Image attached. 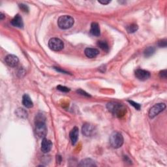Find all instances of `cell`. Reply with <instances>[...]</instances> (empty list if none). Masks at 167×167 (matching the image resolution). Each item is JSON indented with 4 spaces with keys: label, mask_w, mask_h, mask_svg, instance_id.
<instances>
[{
    "label": "cell",
    "mask_w": 167,
    "mask_h": 167,
    "mask_svg": "<svg viewBox=\"0 0 167 167\" xmlns=\"http://www.w3.org/2000/svg\"><path fill=\"white\" fill-rule=\"evenodd\" d=\"M45 117L42 114H38L35 117V132L39 138H44L47 134V127L45 123Z\"/></svg>",
    "instance_id": "1"
},
{
    "label": "cell",
    "mask_w": 167,
    "mask_h": 167,
    "mask_svg": "<svg viewBox=\"0 0 167 167\" xmlns=\"http://www.w3.org/2000/svg\"><path fill=\"white\" fill-rule=\"evenodd\" d=\"M106 108L115 116L117 118H122L127 112L126 107L117 102H110L106 105Z\"/></svg>",
    "instance_id": "2"
},
{
    "label": "cell",
    "mask_w": 167,
    "mask_h": 167,
    "mask_svg": "<svg viewBox=\"0 0 167 167\" xmlns=\"http://www.w3.org/2000/svg\"><path fill=\"white\" fill-rule=\"evenodd\" d=\"M75 20L74 18L69 15L61 16L58 20V24L59 28L62 30H67L71 28L74 25Z\"/></svg>",
    "instance_id": "3"
},
{
    "label": "cell",
    "mask_w": 167,
    "mask_h": 167,
    "mask_svg": "<svg viewBox=\"0 0 167 167\" xmlns=\"http://www.w3.org/2000/svg\"><path fill=\"white\" fill-rule=\"evenodd\" d=\"M109 141L112 147L117 149V148L120 147L123 145L124 139L121 133L117 131H114L110 134Z\"/></svg>",
    "instance_id": "4"
},
{
    "label": "cell",
    "mask_w": 167,
    "mask_h": 167,
    "mask_svg": "<svg viewBox=\"0 0 167 167\" xmlns=\"http://www.w3.org/2000/svg\"><path fill=\"white\" fill-rule=\"evenodd\" d=\"M49 48L54 51H60L64 47L63 42L58 38H52L48 41Z\"/></svg>",
    "instance_id": "5"
},
{
    "label": "cell",
    "mask_w": 167,
    "mask_h": 167,
    "mask_svg": "<svg viewBox=\"0 0 167 167\" xmlns=\"http://www.w3.org/2000/svg\"><path fill=\"white\" fill-rule=\"evenodd\" d=\"M166 108V105L165 103H157L153 106L149 111V117L150 118H154L157 115Z\"/></svg>",
    "instance_id": "6"
},
{
    "label": "cell",
    "mask_w": 167,
    "mask_h": 167,
    "mask_svg": "<svg viewBox=\"0 0 167 167\" xmlns=\"http://www.w3.org/2000/svg\"><path fill=\"white\" fill-rule=\"evenodd\" d=\"M82 133L86 137H93L95 135L96 129L94 125L90 123H85L82 127Z\"/></svg>",
    "instance_id": "7"
},
{
    "label": "cell",
    "mask_w": 167,
    "mask_h": 167,
    "mask_svg": "<svg viewBox=\"0 0 167 167\" xmlns=\"http://www.w3.org/2000/svg\"><path fill=\"white\" fill-rule=\"evenodd\" d=\"M134 75H135V76L137 79L141 81H145L147 79H149L151 76L150 73L149 71L140 69H138L137 70H136Z\"/></svg>",
    "instance_id": "8"
},
{
    "label": "cell",
    "mask_w": 167,
    "mask_h": 167,
    "mask_svg": "<svg viewBox=\"0 0 167 167\" xmlns=\"http://www.w3.org/2000/svg\"><path fill=\"white\" fill-rule=\"evenodd\" d=\"M5 63L9 67H15L17 66V65L19 62V59H18V57L15 55L9 54L5 57Z\"/></svg>",
    "instance_id": "9"
},
{
    "label": "cell",
    "mask_w": 167,
    "mask_h": 167,
    "mask_svg": "<svg viewBox=\"0 0 167 167\" xmlns=\"http://www.w3.org/2000/svg\"><path fill=\"white\" fill-rule=\"evenodd\" d=\"M52 147V143L50 140H48L46 138H43L41 142V150L42 152H43L44 154H46L48 153Z\"/></svg>",
    "instance_id": "10"
},
{
    "label": "cell",
    "mask_w": 167,
    "mask_h": 167,
    "mask_svg": "<svg viewBox=\"0 0 167 167\" xmlns=\"http://www.w3.org/2000/svg\"><path fill=\"white\" fill-rule=\"evenodd\" d=\"M11 24L15 27H19V28H22L24 26V22H23L22 18L20 15H16L14 17L12 20L11 21Z\"/></svg>",
    "instance_id": "11"
},
{
    "label": "cell",
    "mask_w": 167,
    "mask_h": 167,
    "mask_svg": "<svg viewBox=\"0 0 167 167\" xmlns=\"http://www.w3.org/2000/svg\"><path fill=\"white\" fill-rule=\"evenodd\" d=\"M78 134H79V129H78L77 127H75L71 131L70 134H69V137H70L73 145H75L76 143L77 142Z\"/></svg>",
    "instance_id": "12"
},
{
    "label": "cell",
    "mask_w": 167,
    "mask_h": 167,
    "mask_svg": "<svg viewBox=\"0 0 167 167\" xmlns=\"http://www.w3.org/2000/svg\"><path fill=\"white\" fill-rule=\"evenodd\" d=\"M84 53L86 55V57L89 58H95L97 55L99 54V51L96 48H87L85 49Z\"/></svg>",
    "instance_id": "13"
},
{
    "label": "cell",
    "mask_w": 167,
    "mask_h": 167,
    "mask_svg": "<svg viewBox=\"0 0 167 167\" xmlns=\"http://www.w3.org/2000/svg\"><path fill=\"white\" fill-rule=\"evenodd\" d=\"M90 34L93 36L99 37L101 34L100 27L99 24L96 22H93L91 24V29H90Z\"/></svg>",
    "instance_id": "14"
},
{
    "label": "cell",
    "mask_w": 167,
    "mask_h": 167,
    "mask_svg": "<svg viewBox=\"0 0 167 167\" xmlns=\"http://www.w3.org/2000/svg\"><path fill=\"white\" fill-rule=\"evenodd\" d=\"M22 104L27 108H32L34 106L33 101H31L30 97L27 94H24L22 97Z\"/></svg>",
    "instance_id": "15"
},
{
    "label": "cell",
    "mask_w": 167,
    "mask_h": 167,
    "mask_svg": "<svg viewBox=\"0 0 167 167\" xmlns=\"http://www.w3.org/2000/svg\"><path fill=\"white\" fill-rule=\"evenodd\" d=\"M79 166H97L95 161L91 159H84L82 160L78 164Z\"/></svg>",
    "instance_id": "16"
},
{
    "label": "cell",
    "mask_w": 167,
    "mask_h": 167,
    "mask_svg": "<svg viewBox=\"0 0 167 167\" xmlns=\"http://www.w3.org/2000/svg\"><path fill=\"white\" fill-rule=\"evenodd\" d=\"M15 114L18 117H19L22 119H26L27 118V111L26 110H24V108H18L16 110Z\"/></svg>",
    "instance_id": "17"
},
{
    "label": "cell",
    "mask_w": 167,
    "mask_h": 167,
    "mask_svg": "<svg viewBox=\"0 0 167 167\" xmlns=\"http://www.w3.org/2000/svg\"><path fill=\"white\" fill-rule=\"evenodd\" d=\"M155 52V48L154 47V46H148L147 48H146L144 52V56L146 58H149L151 55L154 54Z\"/></svg>",
    "instance_id": "18"
},
{
    "label": "cell",
    "mask_w": 167,
    "mask_h": 167,
    "mask_svg": "<svg viewBox=\"0 0 167 167\" xmlns=\"http://www.w3.org/2000/svg\"><path fill=\"white\" fill-rule=\"evenodd\" d=\"M97 45H98V46L101 49L105 51V52H108L109 50L108 44L106 41H98V43H97Z\"/></svg>",
    "instance_id": "19"
},
{
    "label": "cell",
    "mask_w": 167,
    "mask_h": 167,
    "mask_svg": "<svg viewBox=\"0 0 167 167\" xmlns=\"http://www.w3.org/2000/svg\"><path fill=\"white\" fill-rule=\"evenodd\" d=\"M138 29V26L136 24H132L127 26L126 30L129 34H133L134 32H136Z\"/></svg>",
    "instance_id": "20"
},
{
    "label": "cell",
    "mask_w": 167,
    "mask_h": 167,
    "mask_svg": "<svg viewBox=\"0 0 167 167\" xmlns=\"http://www.w3.org/2000/svg\"><path fill=\"white\" fill-rule=\"evenodd\" d=\"M19 7L20 8V9L23 12H29L30 9H29V7H28V6L27 5L20 3V4H19Z\"/></svg>",
    "instance_id": "21"
},
{
    "label": "cell",
    "mask_w": 167,
    "mask_h": 167,
    "mask_svg": "<svg viewBox=\"0 0 167 167\" xmlns=\"http://www.w3.org/2000/svg\"><path fill=\"white\" fill-rule=\"evenodd\" d=\"M128 102H129V103L130 104H131L133 106H134V107L137 110H139L140 109V108H141V105H140V104H138V103H136V102H134V101H130V100H129Z\"/></svg>",
    "instance_id": "22"
},
{
    "label": "cell",
    "mask_w": 167,
    "mask_h": 167,
    "mask_svg": "<svg viewBox=\"0 0 167 167\" xmlns=\"http://www.w3.org/2000/svg\"><path fill=\"white\" fill-rule=\"evenodd\" d=\"M57 89L59 91H63V92H69L70 91V89L69 88L66 87V86H57Z\"/></svg>",
    "instance_id": "23"
},
{
    "label": "cell",
    "mask_w": 167,
    "mask_h": 167,
    "mask_svg": "<svg viewBox=\"0 0 167 167\" xmlns=\"http://www.w3.org/2000/svg\"><path fill=\"white\" fill-rule=\"evenodd\" d=\"M166 44L167 43L166 39H162L158 42V46L159 47H166Z\"/></svg>",
    "instance_id": "24"
},
{
    "label": "cell",
    "mask_w": 167,
    "mask_h": 167,
    "mask_svg": "<svg viewBox=\"0 0 167 167\" xmlns=\"http://www.w3.org/2000/svg\"><path fill=\"white\" fill-rule=\"evenodd\" d=\"M76 92L78 93V94H79L82 95H84V96H86V97H90V95H89L87 94V93H86V91H83L82 90H78L76 91Z\"/></svg>",
    "instance_id": "25"
},
{
    "label": "cell",
    "mask_w": 167,
    "mask_h": 167,
    "mask_svg": "<svg viewBox=\"0 0 167 167\" xmlns=\"http://www.w3.org/2000/svg\"><path fill=\"white\" fill-rule=\"evenodd\" d=\"M159 76L161 78H166V70L161 71L159 73Z\"/></svg>",
    "instance_id": "26"
},
{
    "label": "cell",
    "mask_w": 167,
    "mask_h": 167,
    "mask_svg": "<svg viewBox=\"0 0 167 167\" xmlns=\"http://www.w3.org/2000/svg\"><path fill=\"white\" fill-rule=\"evenodd\" d=\"M99 3L103 4V5H107L108 3H110L111 2L110 1H104V0H99V1H98Z\"/></svg>",
    "instance_id": "27"
},
{
    "label": "cell",
    "mask_w": 167,
    "mask_h": 167,
    "mask_svg": "<svg viewBox=\"0 0 167 167\" xmlns=\"http://www.w3.org/2000/svg\"><path fill=\"white\" fill-rule=\"evenodd\" d=\"M54 69L56 70L57 71H59V72H62V73H66V74H68V73L67 71H65L63 70H61V69L58 68V67H54Z\"/></svg>",
    "instance_id": "28"
},
{
    "label": "cell",
    "mask_w": 167,
    "mask_h": 167,
    "mask_svg": "<svg viewBox=\"0 0 167 167\" xmlns=\"http://www.w3.org/2000/svg\"><path fill=\"white\" fill-rule=\"evenodd\" d=\"M3 18H4V15H3V13L0 14V19L3 20Z\"/></svg>",
    "instance_id": "29"
}]
</instances>
